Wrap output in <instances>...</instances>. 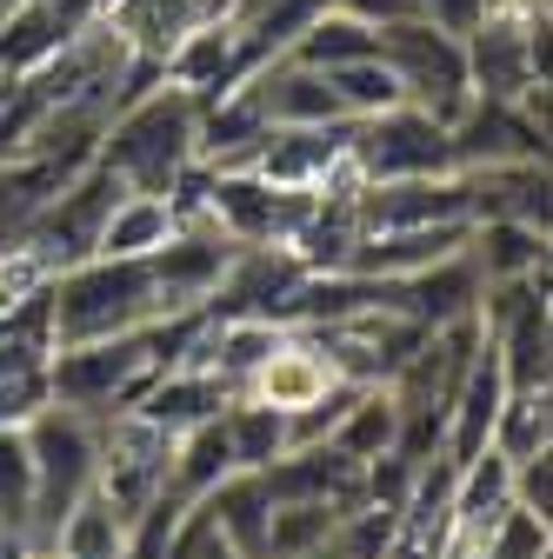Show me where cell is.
<instances>
[{
  "label": "cell",
  "mask_w": 553,
  "mask_h": 559,
  "mask_svg": "<svg viewBox=\"0 0 553 559\" xmlns=\"http://www.w3.org/2000/svg\"><path fill=\"white\" fill-rule=\"evenodd\" d=\"M200 160V100L174 81H154L141 94H127L101 140H94V167L120 180V193H167L193 174Z\"/></svg>",
  "instance_id": "cell-1"
},
{
  "label": "cell",
  "mask_w": 553,
  "mask_h": 559,
  "mask_svg": "<svg viewBox=\"0 0 553 559\" xmlns=\"http://www.w3.org/2000/svg\"><path fill=\"white\" fill-rule=\"evenodd\" d=\"M167 320L161 307V280L154 260H107L87 253L74 266L47 273V333L54 346H81V340H114V333H141Z\"/></svg>",
  "instance_id": "cell-2"
},
{
  "label": "cell",
  "mask_w": 553,
  "mask_h": 559,
  "mask_svg": "<svg viewBox=\"0 0 553 559\" xmlns=\"http://www.w3.org/2000/svg\"><path fill=\"white\" fill-rule=\"evenodd\" d=\"M21 427H27V453H34V546H47L54 526L74 513L101 479V419L40 400Z\"/></svg>",
  "instance_id": "cell-3"
},
{
  "label": "cell",
  "mask_w": 553,
  "mask_h": 559,
  "mask_svg": "<svg viewBox=\"0 0 553 559\" xmlns=\"http://www.w3.org/2000/svg\"><path fill=\"white\" fill-rule=\"evenodd\" d=\"M467 81L473 94L527 100L546 87V0H520V8L487 14L467 40Z\"/></svg>",
  "instance_id": "cell-4"
},
{
  "label": "cell",
  "mask_w": 553,
  "mask_h": 559,
  "mask_svg": "<svg viewBox=\"0 0 553 559\" xmlns=\"http://www.w3.org/2000/svg\"><path fill=\"white\" fill-rule=\"evenodd\" d=\"M413 174H460L447 120L421 114V107H387L354 120L348 140V180H413Z\"/></svg>",
  "instance_id": "cell-5"
},
{
  "label": "cell",
  "mask_w": 553,
  "mask_h": 559,
  "mask_svg": "<svg viewBox=\"0 0 553 559\" xmlns=\"http://www.w3.org/2000/svg\"><path fill=\"white\" fill-rule=\"evenodd\" d=\"M380 60L393 67V81H400V100L407 107H421L434 120H454L473 94L467 81V47L427 21H400L380 34Z\"/></svg>",
  "instance_id": "cell-6"
},
{
  "label": "cell",
  "mask_w": 553,
  "mask_h": 559,
  "mask_svg": "<svg viewBox=\"0 0 553 559\" xmlns=\"http://www.w3.org/2000/svg\"><path fill=\"white\" fill-rule=\"evenodd\" d=\"M454 160L460 167H494V160H546V87L527 100L501 94H467V107L447 120Z\"/></svg>",
  "instance_id": "cell-7"
},
{
  "label": "cell",
  "mask_w": 553,
  "mask_h": 559,
  "mask_svg": "<svg viewBox=\"0 0 553 559\" xmlns=\"http://www.w3.org/2000/svg\"><path fill=\"white\" fill-rule=\"evenodd\" d=\"M348 140L354 120H333V127H267V140L254 147V174L281 193H320L348 180Z\"/></svg>",
  "instance_id": "cell-8"
},
{
  "label": "cell",
  "mask_w": 553,
  "mask_h": 559,
  "mask_svg": "<svg viewBox=\"0 0 553 559\" xmlns=\"http://www.w3.org/2000/svg\"><path fill=\"white\" fill-rule=\"evenodd\" d=\"M354 193V227H447L467 221V174H413V180H348Z\"/></svg>",
  "instance_id": "cell-9"
},
{
  "label": "cell",
  "mask_w": 553,
  "mask_h": 559,
  "mask_svg": "<svg viewBox=\"0 0 553 559\" xmlns=\"http://www.w3.org/2000/svg\"><path fill=\"white\" fill-rule=\"evenodd\" d=\"M247 87H254L267 127H333V120H348V107H340V94L327 87V74L307 67V60H294V53L260 60L247 74Z\"/></svg>",
  "instance_id": "cell-10"
},
{
  "label": "cell",
  "mask_w": 553,
  "mask_h": 559,
  "mask_svg": "<svg viewBox=\"0 0 553 559\" xmlns=\"http://www.w3.org/2000/svg\"><path fill=\"white\" fill-rule=\"evenodd\" d=\"M227 400H234V386L221 380V373H207V367H161L141 393H133V419H148V427H161V433H187V427H200V419H214V413H227Z\"/></svg>",
  "instance_id": "cell-11"
},
{
  "label": "cell",
  "mask_w": 553,
  "mask_h": 559,
  "mask_svg": "<svg viewBox=\"0 0 553 559\" xmlns=\"http://www.w3.org/2000/svg\"><path fill=\"white\" fill-rule=\"evenodd\" d=\"M501 400H507V373H501V360H494V346L480 340V346H473V360H467V373H460V386H454L447 433H440V453H447L454 466H460V460H473L480 447L494 440Z\"/></svg>",
  "instance_id": "cell-12"
},
{
  "label": "cell",
  "mask_w": 553,
  "mask_h": 559,
  "mask_svg": "<svg viewBox=\"0 0 553 559\" xmlns=\"http://www.w3.org/2000/svg\"><path fill=\"white\" fill-rule=\"evenodd\" d=\"M480 294H487V280H480L473 253L460 247V253H447V260H434V266H421V273H407V280H400V313H407L413 326H427V333H434V326L473 320Z\"/></svg>",
  "instance_id": "cell-13"
},
{
  "label": "cell",
  "mask_w": 553,
  "mask_h": 559,
  "mask_svg": "<svg viewBox=\"0 0 553 559\" xmlns=\"http://www.w3.org/2000/svg\"><path fill=\"white\" fill-rule=\"evenodd\" d=\"M467 174V221H527L546 227V160H494Z\"/></svg>",
  "instance_id": "cell-14"
},
{
  "label": "cell",
  "mask_w": 553,
  "mask_h": 559,
  "mask_svg": "<svg viewBox=\"0 0 553 559\" xmlns=\"http://www.w3.org/2000/svg\"><path fill=\"white\" fill-rule=\"evenodd\" d=\"M174 227H180V214H174L167 193H114V206L101 214V234H94V253L141 260L161 240H174Z\"/></svg>",
  "instance_id": "cell-15"
},
{
  "label": "cell",
  "mask_w": 553,
  "mask_h": 559,
  "mask_svg": "<svg viewBox=\"0 0 553 559\" xmlns=\"http://www.w3.org/2000/svg\"><path fill=\"white\" fill-rule=\"evenodd\" d=\"M193 507L221 526V539H227L234 552L260 559V546H267V520H273V493H267V479H260V473H227L214 493H200Z\"/></svg>",
  "instance_id": "cell-16"
},
{
  "label": "cell",
  "mask_w": 553,
  "mask_h": 559,
  "mask_svg": "<svg viewBox=\"0 0 553 559\" xmlns=\"http://www.w3.org/2000/svg\"><path fill=\"white\" fill-rule=\"evenodd\" d=\"M467 253L480 266V280H533L546 273V227H527V221H473L467 227Z\"/></svg>",
  "instance_id": "cell-17"
},
{
  "label": "cell",
  "mask_w": 553,
  "mask_h": 559,
  "mask_svg": "<svg viewBox=\"0 0 553 559\" xmlns=\"http://www.w3.org/2000/svg\"><path fill=\"white\" fill-rule=\"evenodd\" d=\"M327 447H340V453L361 460V466L400 447V406H393L387 380H380V386H361V393L348 400V413H340V427L327 433Z\"/></svg>",
  "instance_id": "cell-18"
},
{
  "label": "cell",
  "mask_w": 553,
  "mask_h": 559,
  "mask_svg": "<svg viewBox=\"0 0 553 559\" xmlns=\"http://www.w3.org/2000/svg\"><path fill=\"white\" fill-rule=\"evenodd\" d=\"M0 539L34 546V453L21 419H0Z\"/></svg>",
  "instance_id": "cell-19"
},
{
  "label": "cell",
  "mask_w": 553,
  "mask_h": 559,
  "mask_svg": "<svg viewBox=\"0 0 553 559\" xmlns=\"http://www.w3.org/2000/svg\"><path fill=\"white\" fill-rule=\"evenodd\" d=\"M127 533H133V526L120 520V507L94 486V493L54 526L47 552H60V559H120V552H127Z\"/></svg>",
  "instance_id": "cell-20"
},
{
  "label": "cell",
  "mask_w": 553,
  "mask_h": 559,
  "mask_svg": "<svg viewBox=\"0 0 553 559\" xmlns=\"http://www.w3.org/2000/svg\"><path fill=\"white\" fill-rule=\"evenodd\" d=\"M221 427H227V447H234V466L240 473H260L287 453V413L281 406H267L254 393H234L227 413H221Z\"/></svg>",
  "instance_id": "cell-21"
},
{
  "label": "cell",
  "mask_w": 553,
  "mask_h": 559,
  "mask_svg": "<svg viewBox=\"0 0 553 559\" xmlns=\"http://www.w3.org/2000/svg\"><path fill=\"white\" fill-rule=\"evenodd\" d=\"M494 453L507 460H527V453H546L553 447V386H507L501 400V419H494Z\"/></svg>",
  "instance_id": "cell-22"
},
{
  "label": "cell",
  "mask_w": 553,
  "mask_h": 559,
  "mask_svg": "<svg viewBox=\"0 0 553 559\" xmlns=\"http://www.w3.org/2000/svg\"><path fill=\"white\" fill-rule=\"evenodd\" d=\"M454 559H553V526L540 513H527V507H507L467 546H454Z\"/></svg>",
  "instance_id": "cell-23"
},
{
  "label": "cell",
  "mask_w": 553,
  "mask_h": 559,
  "mask_svg": "<svg viewBox=\"0 0 553 559\" xmlns=\"http://www.w3.org/2000/svg\"><path fill=\"white\" fill-rule=\"evenodd\" d=\"M287 53L307 60V67H340V60H367V53H380V34L361 27V21H348L340 8H320V14L294 34Z\"/></svg>",
  "instance_id": "cell-24"
},
{
  "label": "cell",
  "mask_w": 553,
  "mask_h": 559,
  "mask_svg": "<svg viewBox=\"0 0 553 559\" xmlns=\"http://www.w3.org/2000/svg\"><path fill=\"white\" fill-rule=\"evenodd\" d=\"M327 87L340 94V107H348V120H367V114H387L400 107V81H393V67L380 53L367 60H340V67H320Z\"/></svg>",
  "instance_id": "cell-25"
},
{
  "label": "cell",
  "mask_w": 553,
  "mask_h": 559,
  "mask_svg": "<svg viewBox=\"0 0 553 559\" xmlns=\"http://www.w3.org/2000/svg\"><path fill=\"white\" fill-rule=\"evenodd\" d=\"M514 507H527V513H540L553 526V447L514 460Z\"/></svg>",
  "instance_id": "cell-26"
},
{
  "label": "cell",
  "mask_w": 553,
  "mask_h": 559,
  "mask_svg": "<svg viewBox=\"0 0 553 559\" xmlns=\"http://www.w3.org/2000/svg\"><path fill=\"white\" fill-rule=\"evenodd\" d=\"M327 8H340L348 21H361V27H374V34H387V27H400V21H421V0H327Z\"/></svg>",
  "instance_id": "cell-27"
},
{
  "label": "cell",
  "mask_w": 553,
  "mask_h": 559,
  "mask_svg": "<svg viewBox=\"0 0 553 559\" xmlns=\"http://www.w3.org/2000/svg\"><path fill=\"white\" fill-rule=\"evenodd\" d=\"M421 21L454 34V40H467L480 21H487V0H421Z\"/></svg>",
  "instance_id": "cell-28"
},
{
  "label": "cell",
  "mask_w": 553,
  "mask_h": 559,
  "mask_svg": "<svg viewBox=\"0 0 553 559\" xmlns=\"http://www.w3.org/2000/svg\"><path fill=\"white\" fill-rule=\"evenodd\" d=\"M301 559H340V552H333V539H327V546H314V552H301Z\"/></svg>",
  "instance_id": "cell-29"
},
{
  "label": "cell",
  "mask_w": 553,
  "mask_h": 559,
  "mask_svg": "<svg viewBox=\"0 0 553 559\" xmlns=\"http://www.w3.org/2000/svg\"><path fill=\"white\" fill-rule=\"evenodd\" d=\"M21 559H60V552H47V546H27V552H21Z\"/></svg>",
  "instance_id": "cell-30"
},
{
  "label": "cell",
  "mask_w": 553,
  "mask_h": 559,
  "mask_svg": "<svg viewBox=\"0 0 553 559\" xmlns=\"http://www.w3.org/2000/svg\"><path fill=\"white\" fill-rule=\"evenodd\" d=\"M501 8H520V0H487V14H501Z\"/></svg>",
  "instance_id": "cell-31"
},
{
  "label": "cell",
  "mask_w": 553,
  "mask_h": 559,
  "mask_svg": "<svg viewBox=\"0 0 553 559\" xmlns=\"http://www.w3.org/2000/svg\"><path fill=\"white\" fill-rule=\"evenodd\" d=\"M8 14H14V0H0V27H8Z\"/></svg>",
  "instance_id": "cell-32"
}]
</instances>
